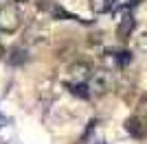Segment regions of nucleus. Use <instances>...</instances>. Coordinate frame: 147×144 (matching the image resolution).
Segmentation results:
<instances>
[{"label":"nucleus","instance_id":"1a4fd4ad","mask_svg":"<svg viewBox=\"0 0 147 144\" xmlns=\"http://www.w3.org/2000/svg\"><path fill=\"white\" fill-rule=\"evenodd\" d=\"M136 48H138L141 53H145V55H147V31H143L141 35L136 37Z\"/></svg>","mask_w":147,"mask_h":144},{"label":"nucleus","instance_id":"423d86ee","mask_svg":"<svg viewBox=\"0 0 147 144\" xmlns=\"http://www.w3.org/2000/svg\"><path fill=\"white\" fill-rule=\"evenodd\" d=\"M119 0H90V9L97 15H105V13H110L114 7H117Z\"/></svg>","mask_w":147,"mask_h":144},{"label":"nucleus","instance_id":"f257e3e1","mask_svg":"<svg viewBox=\"0 0 147 144\" xmlns=\"http://www.w3.org/2000/svg\"><path fill=\"white\" fill-rule=\"evenodd\" d=\"M94 68L86 61H77V63H70L66 68V74H64V85L66 87H75V85H88Z\"/></svg>","mask_w":147,"mask_h":144},{"label":"nucleus","instance_id":"9d476101","mask_svg":"<svg viewBox=\"0 0 147 144\" xmlns=\"http://www.w3.org/2000/svg\"><path fill=\"white\" fill-rule=\"evenodd\" d=\"M2 57H5V46L0 44V61H2Z\"/></svg>","mask_w":147,"mask_h":144},{"label":"nucleus","instance_id":"f03ea898","mask_svg":"<svg viewBox=\"0 0 147 144\" xmlns=\"http://www.w3.org/2000/svg\"><path fill=\"white\" fill-rule=\"evenodd\" d=\"M90 96H103L112 90V74L108 70H94L90 81H88Z\"/></svg>","mask_w":147,"mask_h":144},{"label":"nucleus","instance_id":"7ed1b4c3","mask_svg":"<svg viewBox=\"0 0 147 144\" xmlns=\"http://www.w3.org/2000/svg\"><path fill=\"white\" fill-rule=\"evenodd\" d=\"M20 24H22V15L16 5H7L0 9V31L2 33H16Z\"/></svg>","mask_w":147,"mask_h":144},{"label":"nucleus","instance_id":"0eeeda50","mask_svg":"<svg viewBox=\"0 0 147 144\" xmlns=\"http://www.w3.org/2000/svg\"><path fill=\"white\" fill-rule=\"evenodd\" d=\"M125 129H127L134 138H143V135H145V131H147V127L141 125V120H138V118H129L127 122H125Z\"/></svg>","mask_w":147,"mask_h":144},{"label":"nucleus","instance_id":"20e7f679","mask_svg":"<svg viewBox=\"0 0 147 144\" xmlns=\"http://www.w3.org/2000/svg\"><path fill=\"white\" fill-rule=\"evenodd\" d=\"M49 26L42 22V20H35V22L29 24V29L24 31V42L31 46H40V44L49 42Z\"/></svg>","mask_w":147,"mask_h":144},{"label":"nucleus","instance_id":"6e6552de","mask_svg":"<svg viewBox=\"0 0 147 144\" xmlns=\"http://www.w3.org/2000/svg\"><path fill=\"white\" fill-rule=\"evenodd\" d=\"M26 59V53L24 50H22V48H13L11 50V55H9V61H11V63H20V61H24Z\"/></svg>","mask_w":147,"mask_h":144},{"label":"nucleus","instance_id":"39448f33","mask_svg":"<svg viewBox=\"0 0 147 144\" xmlns=\"http://www.w3.org/2000/svg\"><path fill=\"white\" fill-rule=\"evenodd\" d=\"M132 31H134V15L132 13H125L121 20H119V26H117V33L121 39H127L132 35Z\"/></svg>","mask_w":147,"mask_h":144},{"label":"nucleus","instance_id":"f8f14e48","mask_svg":"<svg viewBox=\"0 0 147 144\" xmlns=\"http://www.w3.org/2000/svg\"><path fill=\"white\" fill-rule=\"evenodd\" d=\"M145 127H147V125H145Z\"/></svg>","mask_w":147,"mask_h":144},{"label":"nucleus","instance_id":"9b49d317","mask_svg":"<svg viewBox=\"0 0 147 144\" xmlns=\"http://www.w3.org/2000/svg\"><path fill=\"white\" fill-rule=\"evenodd\" d=\"M16 2H26V0H16Z\"/></svg>","mask_w":147,"mask_h":144}]
</instances>
